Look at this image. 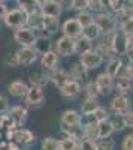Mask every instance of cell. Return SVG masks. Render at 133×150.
I'll return each instance as SVG.
<instances>
[{"label":"cell","instance_id":"cell-12","mask_svg":"<svg viewBox=\"0 0 133 150\" xmlns=\"http://www.w3.org/2000/svg\"><path fill=\"white\" fill-rule=\"evenodd\" d=\"M112 48L117 56H126V53L129 51L127 47V36L121 32H115L114 33V39H112Z\"/></svg>","mask_w":133,"mask_h":150},{"label":"cell","instance_id":"cell-37","mask_svg":"<svg viewBox=\"0 0 133 150\" xmlns=\"http://www.w3.org/2000/svg\"><path fill=\"white\" fill-rule=\"evenodd\" d=\"M93 117H94V120L97 122V123H102V122H108V117H109V114H108V110H106V108L99 107L97 110L93 112Z\"/></svg>","mask_w":133,"mask_h":150},{"label":"cell","instance_id":"cell-3","mask_svg":"<svg viewBox=\"0 0 133 150\" xmlns=\"http://www.w3.org/2000/svg\"><path fill=\"white\" fill-rule=\"evenodd\" d=\"M14 41L21 47H34L38 42V33L30 27H21L14 32Z\"/></svg>","mask_w":133,"mask_h":150},{"label":"cell","instance_id":"cell-30","mask_svg":"<svg viewBox=\"0 0 133 150\" xmlns=\"http://www.w3.org/2000/svg\"><path fill=\"white\" fill-rule=\"evenodd\" d=\"M48 81H50V77H48L46 74H43V72H34V74H32V77H30L32 86L42 87V89L48 84Z\"/></svg>","mask_w":133,"mask_h":150},{"label":"cell","instance_id":"cell-5","mask_svg":"<svg viewBox=\"0 0 133 150\" xmlns=\"http://www.w3.org/2000/svg\"><path fill=\"white\" fill-rule=\"evenodd\" d=\"M55 53L63 57H69L72 54H75V39L64 35L60 36L55 41Z\"/></svg>","mask_w":133,"mask_h":150},{"label":"cell","instance_id":"cell-41","mask_svg":"<svg viewBox=\"0 0 133 150\" xmlns=\"http://www.w3.org/2000/svg\"><path fill=\"white\" fill-rule=\"evenodd\" d=\"M88 11H91L93 14H97V12H103V11H105L103 0H90V8H88Z\"/></svg>","mask_w":133,"mask_h":150},{"label":"cell","instance_id":"cell-43","mask_svg":"<svg viewBox=\"0 0 133 150\" xmlns=\"http://www.w3.org/2000/svg\"><path fill=\"white\" fill-rule=\"evenodd\" d=\"M123 150H133V134H129L123 140Z\"/></svg>","mask_w":133,"mask_h":150},{"label":"cell","instance_id":"cell-2","mask_svg":"<svg viewBox=\"0 0 133 150\" xmlns=\"http://www.w3.org/2000/svg\"><path fill=\"white\" fill-rule=\"evenodd\" d=\"M3 21L6 24V27L18 30L21 27H26L29 24V14L26 11H22L21 8H15V9L8 11V14L3 18Z\"/></svg>","mask_w":133,"mask_h":150},{"label":"cell","instance_id":"cell-26","mask_svg":"<svg viewBox=\"0 0 133 150\" xmlns=\"http://www.w3.org/2000/svg\"><path fill=\"white\" fill-rule=\"evenodd\" d=\"M99 107L100 105H99L97 98H85V101L81 104V111L84 116H87V114H93Z\"/></svg>","mask_w":133,"mask_h":150},{"label":"cell","instance_id":"cell-49","mask_svg":"<svg viewBox=\"0 0 133 150\" xmlns=\"http://www.w3.org/2000/svg\"><path fill=\"white\" fill-rule=\"evenodd\" d=\"M45 2H46V0H38V3H39V5H41V6H42V5H43V3H45Z\"/></svg>","mask_w":133,"mask_h":150},{"label":"cell","instance_id":"cell-7","mask_svg":"<svg viewBox=\"0 0 133 150\" xmlns=\"http://www.w3.org/2000/svg\"><path fill=\"white\" fill-rule=\"evenodd\" d=\"M18 59H20V65L21 66H32L33 63H36V60H38V51H36L34 47H21L18 50Z\"/></svg>","mask_w":133,"mask_h":150},{"label":"cell","instance_id":"cell-31","mask_svg":"<svg viewBox=\"0 0 133 150\" xmlns=\"http://www.w3.org/2000/svg\"><path fill=\"white\" fill-rule=\"evenodd\" d=\"M75 18L79 21V24L82 26V29L94 23V14H93L91 11H82V12H78Z\"/></svg>","mask_w":133,"mask_h":150},{"label":"cell","instance_id":"cell-48","mask_svg":"<svg viewBox=\"0 0 133 150\" xmlns=\"http://www.w3.org/2000/svg\"><path fill=\"white\" fill-rule=\"evenodd\" d=\"M126 57L130 60V63H133V50H129V51L126 53Z\"/></svg>","mask_w":133,"mask_h":150},{"label":"cell","instance_id":"cell-39","mask_svg":"<svg viewBox=\"0 0 133 150\" xmlns=\"http://www.w3.org/2000/svg\"><path fill=\"white\" fill-rule=\"evenodd\" d=\"M5 63L6 66L9 68H17V66H21L20 65V59H18V53H9L6 57H5Z\"/></svg>","mask_w":133,"mask_h":150},{"label":"cell","instance_id":"cell-16","mask_svg":"<svg viewBox=\"0 0 133 150\" xmlns=\"http://www.w3.org/2000/svg\"><path fill=\"white\" fill-rule=\"evenodd\" d=\"M58 54L55 51H52V50H50V51H46L41 56V63L42 66L46 69V71H54L57 69L58 66Z\"/></svg>","mask_w":133,"mask_h":150},{"label":"cell","instance_id":"cell-11","mask_svg":"<svg viewBox=\"0 0 133 150\" xmlns=\"http://www.w3.org/2000/svg\"><path fill=\"white\" fill-rule=\"evenodd\" d=\"M58 90H60V95H62L63 98L74 99V98H76V96L81 93L82 87H81L79 81H76V80H74V78H70L66 84H63L62 87H60Z\"/></svg>","mask_w":133,"mask_h":150},{"label":"cell","instance_id":"cell-10","mask_svg":"<svg viewBox=\"0 0 133 150\" xmlns=\"http://www.w3.org/2000/svg\"><path fill=\"white\" fill-rule=\"evenodd\" d=\"M63 5L60 0H46V2L41 6V12L42 15H46V17H55L58 18L63 12Z\"/></svg>","mask_w":133,"mask_h":150},{"label":"cell","instance_id":"cell-24","mask_svg":"<svg viewBox=\"0 0 133 150\" xmlns=\"http://www.w3.org/2000/svg\"><path fill=\"white\" fill-rule=\"evenodd\" d=\"M87 75H88V69L84 66L81 62H76V63L72 65V68H70V77L74 80H76V81L85 80Z\"/></svg>","mask_w":133,"mask_h":150},{"label":"cell","instance_id":"cell-19","mask_svg":"<svg viewBox=\"0 0 133 150\" xmlns=\"http://www.w3.org/2000/svg\"><path fill=\"white\" fill-rule=\"evenodd\" d=\"M10 119L14 120V123L17 125V126H20V125H22L24 122H26L27 116H29V111L26 107H22V105H15V107H12L10 108Z\"/></svg>","mask_w":133,"mask_h":150},{"label":"cell","instance_id":"cell-8","mask_svg":"<svg viewBox=\"0 0 133 150\" xmlns=\"http://www.w3.org/2000/svg\"><path fill=\"white\" fill-rule=\"evenodd\" d=\"M62 32L64 36H69L72 39H78L79 36H82V26L76 18H67L62 24Z\"/></svg>","mask_w":133,"mask_h":150},{"label":"cell","instance_id":"cell-50","mask_svg":"<svg viewBox=\"0 0 133 150\" xmlns=\"http://www.w3.org/2000/svg\"><path fill=\"white\" fill-rule=\"evenodd\" d=\"M0 3H3V0H0Z\"/></svg>","mask_w":133,"mask_h":150},{"label":"cell","instance_id":"cell-46","mask_svg":"<svg viewBox=\"0 0 133 150\" xmlns=\"http://www.w3.org/2000/svg\"><path fill=\"white\" fill-rule=\"evenodd\" d=\"M60 2H62L64 9H72V2H74V0H60Z\"/></svg>","mask_w":133,"mask_h":150},{"label":"cell","instance_id":"cell-40","mask_svg":"<svg viewBox=\"0 0 133 150\" xmlns=\"http://www.w3.org/2000/svg\"><path fill=\"white\" fill-rule=\"evenodd\" d=\"M88 8H90V0H74L72 2V9L76 12L88 11Z\"/></svg>","mask_w":133,"mask_h":150},{"label":"cell","instance_id":"cell-36","mask_svg":"<svg viewBox=\"0 0 133 150\" xmlns=\"http://www.w3.org/2000/svg\"><path fill=\"white\" fill-rule=\"evenodd\" d=\"M84 90H85L87 98H99V95H100V92H99V89H97V86H96L94 81L87 83L85 87H84Z\"/></svg>","mask_w":133,"mask_h":150},{"label":"cell","instance_id":"cell-42","mask_svg":"<svg viewBox=\"0 0 133 150\" xmlns=\"http://www.w3.org/2000/svg\"><path fill=\"white\" fill-rule=\"evenodd\" d=\"M99 150H115V141L111 138H105V140H100L99 143Z\"/></svg>","mask_w":133,"mask_h":150},{"label":"cell","instance_id":"cell-9","mask_svg":"<svg viewBox=\"0 0 133 150\" xmlns=\"http://www.w3.org/2000/svg\"><path fill=\"white\" fill-rule=\"evenodd\" d=\"M45 101V93H43V89L42 87H36V86H32L27 95H26V104L29 107H39L42 105V102Z\"/></svg>","mask_w":133,"mask_h":150},{"label":"cell","instance_id":"cell-4","mask_svg":"<svg viewBox=\"0 0 133 150\" xmlns=\"http://www.w3.org/2000/svg\"><path fill=\"white\" fill-rule=\"evenodd\" d=\"M130 99L124 95H117L111 99V102H109V108L111 111L114 112V114L117 116H124L127 114V112L130 111Z\"/></svg>","mask_w":133,"mask_h":150},{"label":"cell","instance_id":"cell-35","mask_svg":"<svg viewBox=\"0 0 133 150\" xmlns=\"http://www.w3.org/2000/svg\"><path fill=\"white\" fill-rule=\"evenodd\" d=\"M78 150H99V144L96 143V140H90V138H84L79 141V147Z\"/></svg>","mask_w":133,"mask_h":150},{"label":"cell","instance_id":"cell-25","mask_svg":"<svg viewBox=\"0 0 133 150\" xmlns=\"http://www.w3.org/2000/svg\"><path fill=\"white\" fill-rule=\"evenodd\" d=\"M123 60L120 59V57H114V59H111L109 62H108V65H106V74H109L112 78H117V75H118V72H120V69L123 68Z\"/></svg>","mask_w":133,"mask_h":150},{"label":"cell","instance_id":"cell-13","mask_svg":"<svg viewBox=\"0 0 133 150\" xmlns=\"http://www.w3.org/2000/svg\"><path fill=\"white\" fill-rule=\"evenodd\" d=\"M94 83H96V86H97V89H99L100 95H102V93H108V92H111V90H112V87L115 86L114 78L111 77L109 74H106V72L99 74Z\"/></svg>","mask_w":133,"mask_h":150},{"label":"cell","instance_id":"cell-14","mask_svg":"<svg viewBox=\"0 0 133 150\" xmlns=\"http://www.w3.org/2000/svg\"><path fill=\"white\" fill-rule=\"evenodd\" d=\"M79 123H82V119L76 110H66L60 117V125L62 126H75V125Z\"/></svg>","mask_w":133,"mask_h":150},{"label":"cell","instance_id":"cell-22","mask_svg":"<svg viewBox=\"0 0 133 150\" xmlns=\"http://www.w3.org/2000/svg\"><path fill=\"white\" fill-rule=\"evenodd\" d=\"M91 50H93V42L90 39H87L84 36H79L78 39H75V53L76 54L82 56V54L91 51Z\"/></svg>","mask_w":133,"mask_h":150},{"label":"cell","instance_id":"cell-20","mask_svg":"<svg viewBox=\"0 0 133 150\" xmlns=\"http://www.w3.org/2000/svg\"><path fill=\"white\" fill-rule=\"evenodd\" d=\"M15 141L20 146H32L36 141V137L29 129H18L17 134H15Z\"/></svg>","mask_w":133,"mask_h":150},{"label":"cell","instance_id":"cell-23","mask_svg":"<svg viewBox=\"0 0 133 150\" xmlns=\"http://www.w3.org/2000/svg\"><path fill=\"white\" fill-rule=\"evenodd\" d=\"M17 3H18V8L26 11L29 15L41 12V5L38 3V0H17Z\"/></svg>","mask_w":133,"mask_h":150},{"label":"cell","instance_id":"cell-18","mask_svg":"<svg viewBox=\"0 0 133 150\" xmlns=\"http://www.w3.org/2000/svg\"><path fill=\"white\" fill-rule=\"evenodd\" d=\"M39 32H41V35H38V42H36L34 48H36V51L42 56L43 53L50 51L52 45H51V38H50L51 35H48L43 30H39Z\"/></svg>","mask_w":133,"mask_h":150},{"label":"cell","instance_id":"cell-1","mask_svg":"<svg viewBox=\"0 0 133 150\" xmlns=\"http://www.w3.org/2000/svg\"><path fill=\"white\" fill-rule=\"evenodd\" d=\"M94 24L100 29L102 35L115 33L118 30V20H117V17L114 14H111V12H108V11L94 14Z\"/></svg>","mask_w":133,"mask_h":150},{"label":"cell","instance_id":"cell-44","mask_svg":"<svg viewBox=\"0 0 133 150\" xmlns=\"http://www.w3.org/2000/svg\"><path fill=\"white\" fill-rule=\"evenodd\" d=\"M9 110V102H8V98L0 95V116H3L5 112Z\"/></svg>","mask_w":133,"mask_h":150},{"label":"cell","instance_id":"cell-47","mask_svg":"<svg viewBox=\"0 0 133 150\" xmlns=\"http://www.w3.org/2000/svg\"><path fill=\"white\" fill-rule=\"evenodd\" d=\"M127 47H129V50H133V35L127 36Z\"/></svg>","mask_w":133,"mask_h":150},{"label":"cell","instance_id":"cell-33","mask_svg":"<svg viewBox=\"0 0 133 150\" xmlns=\"http://www.w3.org/2000/svg\"><path fill=\"white\" fill-rule=\"evenodd\" d=\"M41 149L42 150H60V143L55 138H52V137H46V138L42 140Z\"/></svg>","mask_w":133,"mask_h":150},{"label":"cell","instance_id":"cell-34","mask_svg":"<svg viewBox=\"0 0 133 150\" xmlns=\"http://www.w3.org/2000/svg\"><path fill=\"white\" fill-rule=\"evenodd\" d=\"M111 125H112V128H114V132H121L124 128H127L124 116H117L115 114V117L111 120Z\"/></svg>","mask_w":133,"mask_h":150},{"label":"cell","instance_id":"cell-17","mask_svg":"<svg viewBox=\"0 0 133 150\" xmlns=\"http://www.w3.org/2000/svg\"><path fill=\"white\" fill-rule=\"evenodd\" d=\"M30 87L27 86L26 81H22V80H15V81H12L8 87V92L12 95V96H15V98H26L27 92H29Z\"/></svg>","mask_w":133,"mask_h":150},{"label":"cell","instance_id":"cell-32","mask_svg":"<svg viewBox=\"0 0 133 150\" xmlns=\"http://www.w3.org/2000/svg\"><path fill=\"white\" fill-rule=\"evenodd\" d=\"M114 132V128L111 122H102L99 123V140H105V138H109Z\"/></svg>","mask_w":133,"mask_h":150},{"label":"cell","instance_id":"cell-27","mask_svg":"<svg viewBox=\"0 0 133 150\" xmlns=\"http://www.w3.org/2000/svg\"><path fill=\"white\" fill-rule=\"evenodd\" d=\"M82 36H84V38H87V39H90L91 42H94V41L100 39L102 32H100V29L93 23V24H90V26H87V27H84V29H82Z\"/></svg>","mask_w":133,"mask_h":150},{"label":"cell","instance_id":"cell-21","mask_svg":"<svg viewBox=\"0 0 133 150\" xmlns=\"http://www.w3.org/2000/svg\"><path fill=\"white\" fill-rule=\"evenodd\" d=\"M58 29H62V27H60L58 18L43 15V20H42V30L43 32H46L48 35H54V33L58 32Z\"/></svg>","mask_w":133,"mask_h":150},{"label":"cell","instance_id":"cell-29","mask_svg":"<svg viewBox=\"0 0 133 150\" xmlns=\"http://www.w3.org/2000/svg\"><path fill=\"white\" fill-rule=\"evenodd\" d=\"M115 90L118 95H127L133 90V84H132V80L129 78H118V81L115 83Z\"/></svg>","mask_w":133,"mask_h":150},{"label":"cell","instance_id":"cell-15","mask_svg":"<svg viewBox=\"0 0 133 150\" xmlns=\"http://www.w3.org/2000/svg\"><path fill=\"white\" fill-rule=\"evenodd\" d=\"M48 77H50V81H51L55 87H58V89L72 78V77H70V72H67V71H64V69H62V68H57V69L51 71V74L48 75Z\"/></svg>","mask_w":133,"mask_h":150},{"label":"cell","instance_id":"cell-38","mask_svg":"<svg viewBox=\"0 0 133 150\" xmlns=\"http://www.w3.org/2000/svg\"><path fill=\"white\" fill-rule=\"evenodd\" d=\"M120 32L124 33L126 36L129 35H133V17L129 18V20H124L120 23Z\"/></svg>","mask_w":133,"mask_h":150},{"label":"cell","instance_id":"cell-6","mask_svg":"<svg viewBox=\"0 0 133 150\" xmlns=\"http://www.w3.org/2000/svg\"><path fill=\"white\" fill-rule=\"evenodd\" d=\"M103 60H105V57H103L96 48H93L91 51H88V53H85V54H82L81 59H79V62H81V63L85 66L88 71H90V69H97V68L103 63Z\"/></svg>","mask_w":133,"mask_h":150},{"label":"cell","instance_id":"cell-51","mask_svg":"<svg viewBox=\"0 0 133 150\" xmlns=\"http://www.w3.org/2000/svg\"><path fill=\"white\" fill-rule=\"evenodd\" d=\"M3 2H6V0H3Z\"/></svg>","mask_w":133,"mask_h":150},{"label":"cell","instance_id":"cell-28","mask_svg":"<svg viewBox=\"0 0 133 150\" xmlns=\"http://www.w3.org/2000/svg\"><path fill=\"white\" fill-rule=\"evenodd\" d=\"M58 143H60V150H78V147H79V140L72 135H66Z\"/></svg>","mask_w":133,"mask_h":150},{"label":"cell","instance_id":"cell-45","mask_svg":"<svg viewBox=\"0 0 133 150\" xmlns=\"http://www.w3.org/2000/svg\"><path fill=\"white\" fill-rule=\"evenodd\" d=\"M124 119H126L127 128H133V111H129L127 114H124Z\"/></svg>","mask_w":133,"mask_h":150}]
</instances>
